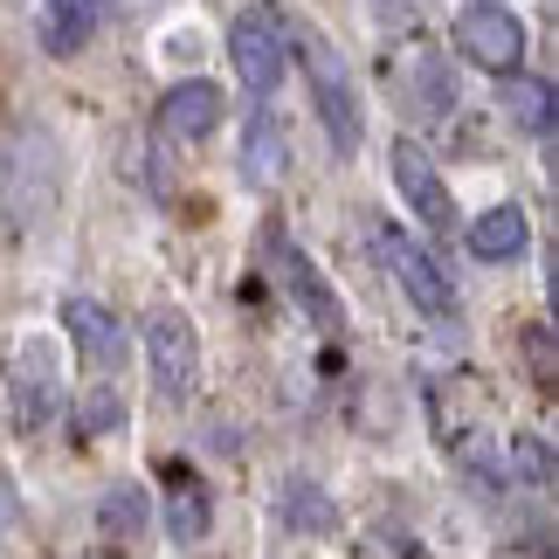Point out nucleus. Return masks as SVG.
I'll return each mask as SVG.
<instances>
[{
    "label": "nucleus",
    "instance_id": "nucleus-22",
    "mask_svg": "<svg viewBox=\"0 0 559 559\" xmlns=\"http://www.w3.org/2000/svg\"><path fill=\"white\" fill-rule=\"evenodd\" d=\"M373 14L380 21H407V14H415V0H373Z\"/></svg>",
    "mask_w": 559,
    "mask_h": 559
},
{
    "label": "nucleus",
    "instance_id": "nucleus-16",
    "mask_svg": "<svg viewBox=\"0 0 559 559\" xmlns=\"http://www.w3.org/2000/svg\"><path fill=\"white\" fill-rule=\"evenodd\" d=\"M511 118H519L532 139H552V83H539V76H511Z\"/></svg>",
    "mask_w": 559,
    "mask_h": 559
},
{
    "label": "nucleus",
    "instance_id": "nucleus-17",
    "mask_svg": "<svg viewBox=\"0 0 559 559\" xmlns=\"http://www.w3.org/2000/svg\"><path fill=\"white\" fill-rule=\"evenodd\" d=\"M97 525L111 532V539H139V532H145V490H139V484L111 490V498L97 504Z\"/></svg>",
    "mask_w": 559,
    "mask_h": 559
},
{
    "label": "nucleus",
    "instance_id": "nucleus-18",
    "mask_svg": "<svg viewBox=\"0 0 559 559\" xmlns=\"http://www.w3.org/2000/svg\"><path fill=\"white\" fill-rule=\"evenodd\" d=\"M525 359H532V380L552 394V380H559V346H552V325L539 318V325H525Z\"/></svg>",
    "mask_w": 559,
    "mask_h": 559
},
{
    "label": "nucleus",
    "instance_id": "nucleus-14",
    "mask_svg": "<svg viewBox=\"0 0 559 559\" xmlns=\"http://www.w3.org/2000/svg\"><path fill=\"white\" fill-rule=\"evenodd\" d=\"M97 28V8L91 0H41V49L49 56H76Z\"/></svg>",
    "mask_w": 559,
    "mask_h": 559
},
{
    "label": "nucleus",
    "instance_id": "nucleus-13",
    "mask_svg": "<svg viewBox=\"0 0 559 559\" xmlns=\"http://www.w3.org/2000/svg\"><path fill=\"white\" fill-rule=\"evenodd\" d=\"M276 263H284V284H290V297L311 311V325H318V332H338V297L325 290V276H318V270H311L297 249H284V242H276Z\"/></svg>",
    "mask_w": 559,
    "mask_h": 559
},
{
    "label": "nucleus",
    "instance_id": "nucleus-3",
    "mask_svg": "<svg viewBox=\"0 0 559 559\" xmlns=\"http://www.w3.org/2000/svg\"><path fill=\"white\" fill-rule=\"evenodd\" d=\"M456 49L477 62V70L490 76H519L525 62V21L498 8V0H469V8L456 14Z\"/></svg>",
    "mask_w": 559,
    "mask_h": 559
},
{
    "label": "nucleus",
    "instance_id": "nucleus-9",
    "mask_svg": "<svg viewBox=\"0 0 559 559\" xmlns=\"http://www.w3.org/2000/svg\"><path fill=\"white\" fill-rule=\"evenodd\" d=\"M62 325H70L83 359H97V367H118L124 359V325L97 305V297H62Z\"/></svg>",
    "mask_w": 559,
    "mask_h": 559
},
{
    "label": "nucleus",
    "instance_id": "nucleus-11",
    "mask_svg": "<svg viewBox=\"0 0 559 559\" xmlns=\"http://www.w3.org/2000/svg\"><path fill=\"white\" fill-rule=\"evenodd\" d=\"M525 242H532L525 207H490L469 222V255H484V263H519Z\"/></svg>",
    "mask_w": 559,
    "mask_h": 559
},
{
    "label": "nucleus",
    "instance_id": "nucleus-10",
    "mask_svg": "<svg viewBox=\"0 0 559 559\" xmlns=\"http://www.w3.org/2000/svg\"><path fill=\"white\" fill-rule=\"evenodd\" d=\"M284 174H290L284 124H276L270 111H255V118H249V132H242V180H249V187H276Z\"/></svg>",
    "mask_w": 559,
    "mask_h": 559
},
{
    "label": "nucleus",
    "instance_id": "nucleus-15",
    "mask_svg": "<svg viewBox=\"0 0 559 559\" xmlns=\"http://www.w3.org/2000/svg\"><path fill=\"white\" fill-rule=\"evenodd\" d=\"M56 415V373H49V353L28 346L21 353V428H41Z\"/></svg>",
    "mask_w": 559,
    "mask_h": 559
},
{
    "label": "nucleus",
    "instance_id": "nucleus-4",
    "mask_svg": "<svg viewBox=\"0 0 559 559\" xmlns=\"http://www.w3.org/2000/svg\"><path fill=\"white\" fill-rule=\"evenodd\" d=\"M380 263L394 270V284H401V297L415 311H428V318H456V284L442 276V263L428 249H415V235L407 228H380Z\"/></svg>",
    "mask_w": 559,
    "mask_h": 559
},
{
    "label": "nucleus",
    "instance_id": "nucleus-8",
    "mask_svg": "<svg viewBox=\"0 0 559 559\" xmlns=\"http://www.w3.org/2000/svg\"><path fill=\"white\" fill-rule=\"evenodd\" d=\"M159 124H166V139H207L214 124H222V91H214L207 76H193V83H174V91L159 97Z\"/></svg>",
    "mask_w": 559,
    "mask_h": 559
},
{
    "label": "nucleus",
    "instance_id": "nucleus-12",
    "mask_svg": "<svg viewBox=\"0 0 559 559\" xmlns=\"http://www.w3.org/2000/svg\"><path fill=\"white\" fill-rule=\"evenodd\" d=\"M166 532H174V539H207V525H214V498H207V484L193 477V469H166Z\"/></svg>",
    "mask_w": 559,
    "mask_h": 559
},
{
    "label": "nucleus",
    "instance_id": "nucleus-2",
    "mask_svg": "<svg viewBox=\"0 0 559 559\" xmlns=\"http://www.w3.org/2000/svg\"><path fill=\"white\" fill-rule=\"evenodd\" d=\"M145 359H153V386L166 401H187L193 380H201V332H193V318L159 305L145 318Z\"/></svg>",
    "mask_w": 559,
    "mask_h": 559
},
{
    "label": "nucleus",
    "instance_id": "nucleus-5",
    "mask_svg": "<svg viewBox=\"0 0 559 559\" xmlns=\"http://www.w3.org/2000/svg\"><path fill=\"white\" fill-rule=\"evenodd\" d=\"M228 56H235V70H242L249 91H255V97H270L276 83H284V28H276V14H270V8L235 14V28H228Z\"/></svg>",
    "mask_w": 559,
    "mask_h": 559
},
{
    "label": "nucleus",
    "instance_id": "nucleus-6",
    "mask_svg": "<svg viewBox=\"0 0 559 559\" xmlns=\"http://www.w3.org/2000/svg\"><path fill=\"white\" fill-rule=\"evenodd\" d=\"M394 187H401V201L415 207L421 228H456V201H449L436 159H428L415 139H394Z\"/></svg>",
    "mask_w": 559,
    "mask_h": 559
},
{
    "label": "nucleus",
    "instance_id": "nucleus-19",
    "mask_svg": "<svg viewBox=\"0 0 559 559\" xmlns=\"http://www.w3.org/2000/svg\"><path fill=\"white\" fill-rule=\"evenodd\" d=\"M511 469H519V484H552V449L539 442V436H519V442H511Z\"/></svg>",
    "mask_w": 559,
    "mask_h": 559
},
{
    "label": "nucleus",
    "instance_id": "nucleus-23",
    "mask_svg": "<svg viewBox=\"0 0 559 559\" xmlns=\"http://www.w3.org/2000/svg\"><path fill=\"white\" fill-rule=\"evenodd\" d=\"M14 511H21V504H14V490H8V477H0V532L14 525Z\"/></svg>",
    "mask_w": 559,
    "mask_h": 559
},
{
    "label": "nucleus",
    "instance_id": "nucleus-7",
    "mask_svg": "<svg viewBox=\"0 0 559 559\" xmlns=\"http://www.w3.org/2000/svg\"><path fill=\"white\" fill-rule=\"evenodd\" d=\"M428 407H436V436L442 449H463V442H477L484 436V415H490V401H484V386L456 373V380H436L428 386Z\"/></svg>",
    "mask_w": 559,
    "mask_h": 559
},
{
    "label": "nucleus",
    "instance_id": "nucleus-21",
    "mask_svg": "<svg viewBox=\"0 0 559 559\" xmlns=\"http://www.w3.org/2000/svg\"><path fill=\"white\" fill-rule=\"evenodd\" d=\"M83 415H91V436H111L124 407H118V394H91V407H83Z\"/></svg>",
    "mask_w": 559,
    "mask_h": 559
},
{
    "label": "nucleus",
    "instance_id": "nucleus-20",
    "mask_svg": "<svg viewBox=\"0 0 559 559\" xmlns=\"http://www.w3.org/2000/svg\"><path fill=\"white\" fill-rule=\"evenodd\" d=\"M415 70H421V104H428V111H449V70L436 56H421Z\"/></svg>",
    "mask_w": 559,
    "mask_h": 559
},
{
    "label": "nucleus",
    "instance_id": "nucleus-1",
    "mask_svg": "<svg viewBox=\"0 0 559 559\" xmlns=\"http://www.w3.org/2000/svg\"><path fill=\"white\" fill-rule=\"evenodd\" d=\"M297 49H305V70H311V97H318V118H325L332 132V153H359V91L346 76V62H338V49L318 28H297Z\"/></svg>",
    "mask_w": 559,
    "mask_h": 559
}]
</instances>
